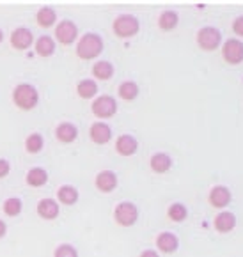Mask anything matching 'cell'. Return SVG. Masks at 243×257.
Segmentation results:
<instances>
[{
  "instance_id": "d6a6232c",
  "label": "cell",
  "mask_w": 243,
  "mask_h": 257,
  "mask_svg": "<svg viewBox=\"0 0 243 257\" xmlns=\"http://www.w3.org/2000/svg\"><path fill=\"white\" fill-rule=\"evenodd\" d=\"M141 257H160V255L155 252V250H151V248H149V250H144V252L141 253Z\"/></svg>"
},
{
  "instance_id": "3957f363",
  "label": "cell",
  "mask_w": 243,
  "mask_h": 257,
  "mask_svg": "<svg viewBox=\"0 0 243 257\" xmlns=\"http://www.w3.org/2000/svg\"><path fill=\"white\" fill-rule=\"evenodd\" d=\"M114 34L121 39H128L133 38L137 34L139 29H141V23L133 15H121L114 20Z\"/></svg>"
},
{
  "instance_id": "8992f818",
  "label": "cell",
  "mask_w": 243,
  "mask_h": 257,
  "mask_svg": "<svg viewBox=\"0 0 243 257\" xmlns=\"http://www.w3.org/2000/svg\"><path fill=\"white\" fill-rule=\"evenodd\" d=\"M91 110L94 113L96 117L99 119H108L112 117L115 112H117V101H115L112 96L108 94H103L99 98H96L91 105Z\"/></svg>"
},
{
  "instance_id": "9a60e30c",
  "label": "cell",
  "mask_w": 243,
  "mask_h": 257,
  "mask_svg": "<svg viewBox=\"0 0 243 257\" xmlns=\"http://www.w3.org/2000/svg\"><path fill=\"white\" fill-rule=\"evenodd\" d=\"M55 137H57L59 142L62 144H71L75 142L76 137H78V128L71 122H61V124L55 128Z\"/></svg>"
},
{
  "instance_id": "7402d4cb",
  "label": "cell",
  "mask_w": 243,
  "mask_h": 257,
  "mask_svg": "<svg viewBox=\"0 0 243 257\" xmlns=\"http://www.w3.org/2000/svg\"><path fill=\"white\" fill-rule=\"evenodd\" d=\"M57 199H59V202H62V204L73 206L78 202V190L71 185H62L57 192Z\"/></svg>"
},
{
  "instance_id": "83f0119b",
  "label": "cell",
  "mask_w": 243,
  "mask_h": 257,
  "mask_svg": "<svg viewBox=\"0 0 243 257\" xmlns=\"http://www.w3.org/2000/svg\"><path fill=\"white\" fill-rule=\"evenodd\" d=\"M23 209V202L18 197H9L4 202V213L8 216H18Z\"/></svg>"
},
{
  "instance_id": "484cf974",
  "label": "cell",
  "mask_w": 243,
  "mask_h": 257,
  "mask_svg": "<svg viewBox=\"0 0 243 257\" xmlns=\"http://www.w3.org/2000/svg\"><path fill=\"white\" fill-rule=\"evenodd\" d=\"M117 91H119V96H121L125 101H133V99L139 96L141 89H139V85L135 82H123Z\"/></svg>"
},
{
  "instance_id": "836d02e7",
  "label": "cell",
  "mask_w": 243,
  "mask_h": 257,
  "mask_svg": "<svg viewBox=\"0 0 243 257\" xmlns=\"http://www.w3.org/2000/svg\"><path fill=\"white\" fill-rule=\"evenodd\" d=\"M6 232H8V225H6L4 220H0V238H4Z\"/></svg>"
},
{
  "instance_id": "30bf717a",
  "label": "cell",
  "mask_w": 243,
  "mask_h": 257,
  "mask_svg": "<svg viewBox=\"0 0 243 257\" xmlns=\"http://www.w3.org/2000/svg\"><path fill=\"white\" fill-rule=\"evenodd\" d=\"M96 188L103 193H110L117 188V176L112 170H101L94 179Z\"/></svg>"
},
{
  "instance_id": "1f68e13d",
  "label": "cell",
  "mask_w": 243,
  "mask_h": 257,
  "mask_svg": "<svg viewBox=\"0 0 243 257\" xmlns=\"http://www.w3.org/2000/svg\"><path fill=\"white\" fill-rule=\"evenodd\" d=\"M232 31H234V34H238L243 38V16H239V18L234 20V23H232Z\"/></svg>"
},
{
  "instance_id": "2e32d148",
  "label": "cell",
  "mask_w": 243,
  "mask_h": 257,
  "mask_svg": "<svg viewBox=\"0 0 243 257\" xmlns=\"http://www.w3.org/2000/svg\"><path fill=\"white\" fill-rule=\"evenodd\" d=\"M156 246H158L160 252L172 253L178 250L179 239H178V236L172 234V232H162V234H158V238H156Z\"/></svg>"
},
{
  "instance_id": "f546056e",
  "label": "cell",
  "mask_w": 243,
  "mask_h": 257,
  "mask_svg": "<svg viewBox=\"0 0 243 257\" xmlns=\"http://www.w3.org/2000/svg\"><path fill=\"white\" fill-rule=\"evenodd\" d=\"M53 257H78V250L73 245H69V243H62V245H59L55 248Z\"/></svg>"
},
{
  "instance_id": "9c48e42d",
  "label": "cell",
  "mask_w": 243,
  "mask_h": 257,
  "mask_svg": "<svg viewBox=\"0 0 243 257\" xmlns=\"http://www.w3.org/2000/svg\"><path fill=\"white\" fill-rule=\"evenodd\" d=\"M34 43V34L27 27H18L11 34V46L16 50H27Z\"/></svg>"
},
{
  "instance_id": "cb8c5ba5",
  "label": "cell",
  "mask_w": 243,
  "mask_h": 257,
  "mask_svg": "<svg viewBox=\"0 0 243 257\" xmlns=\"http://www.w3.org/2000/svg\"><path fill=\"white\" fill-rule=\"evenodd\" d=\"M92 75L98 80H108L112 75H114V66L108 61H98L94 66H92Z\"/></svg>"
},
{
  "instance_id": "6da1fadb",
  "label": "cell",
  "mask_w": 243,
  "mask_h": 257,
  "mask_svg": "<svg viewBox=\"0 0 243 257\" xmlns=\"http://www.w3.org/2000/svg\"><path fill=\"white\" fill-rule=\"evenodd\" d=\"M13 101L18 108L22 110H32L39 103V92L31 83H20L13 91Z\"/></svg>"
},
{
  "instance_id": "e575fe53",
  "label": "cell",
  "mask_w": 243,
  "mask_h": 257,
  "mask_svg": "<svg viewBox=\"0 0 243 257\" xmlns=\"http://www.w3.org/2000/svg\"><path fill=\"white\" fill-rule=\"evenodd\" d=\"M2 39H4V32L0 31V43H2Z\"/></svg>"
},
{
  "instance_id": "4dcf8cb0",
  "label": "cell",
  "mask_w": 243,
  "mask_h": 257,
  "mask_svg": "<svg viewBox=\"0 0 243 257\" xmlns=\"http://www.w3.org/2000/svg\"><path fill=\"white\" fill-rule=\"evenodd\" d=\"M9 170H11V165H9L8 160L0 158V179H4L6 176L9 174Z\"/></svg>"
},
{
  "instance_id": "5b68a950",
  "label": "cell",
  "mask_w": 243,
  "mask_h": 257,
  "mask_svg": "<svg viewBox=\"0 0 243 257\" xmlns=\"http://www.w3.org/2000/svg\"><path fill=\"white\" fill-rule=\"evenodd\" d=\"M197 43L202 50H206V52L217 50L222 43L220 31L215 29V27H202L201 31L197 32Z\"/></svg>"
},
{
  "instance_id": "277c9868",
  "label": "cell",
  "mask_w": 243,
  "mask_h": 257,
  "mask_svg": "<svg viewBox=\"0 0 243 257\" xmlns=\"http://www.w3.org/2000/svg\"><path fill=\"white\" fill-rule=\"evenodd\" d=\"M114 218L121 227H132L139 220V208L133 202H119L114 209Z\"/></svg>"
},
{
  "instance_id": "f1b7e54d",
  "label": "cell",
  "mask_w": 243,
  "mask_h": 257,
  "mask_svg": "<svg viewBox=\"0 0 243 257\" xmlns=\"http://www.w3.org/2000/svg\"><path fill=\"white\" fill-rule=\"evenodd\" d=\"M167 215L172 222H183V220L186 218V215H188V211H186V208L181 204V202H174V204L169 208Z\"/></svg>"
},
{
  "instance_id": "7a4b0ae2",
  "label": "cell",
  "mask_w": 243,
  "mask_h": 257,
  "mask_svg": "<svg viewBox=\"0 0 243 257\" xmlns=\"http://www.w3.org/2000/svg\"><path fill=\"white\" fill-rule=\"evenodd\" d=\"M101 52H103V39L98 34H92V32L85 34L84 38H80L78 45H76V55L82 61L96 59Z\"/></svg>"
},
{
  "instance_id": "d4e9b609",
  "label": "cell",
  "mask_w": 243,
  "mask_h": 257,
  "mask_svg": "<svg viewBox=\"0 0 243 257\" xmlns=\"http://www.w3.org/2000/svg\"><path fill=\"white\" fill-rule=\"evenodd\" d=\"M178 22H179L178 13L164 11L158 18V27L162 29V31H172V29H176V27H178Z\"/></svg>"
},
{
  "instance_id": "5bb4252c",
  "label": "cell",
  "mask_w": 243,
  "mask_h": 257,
  "mask_svg": "<svg viewBox=\"0 0 243 257\" xmlns=\"http://www.w3.org/2000/svg\"><path fill=\"white\" fill-rule=\"evenodd\" d=\"M231 202V192L225 186L218 185L209 192V204L213 208H225Z\"/></svg>"
},
{
  "instance_id": "4316f807",
  "label": "cell",
  "mask_w": 243,
  "mask_h": 257,
  "mask_svg": "<svg viewBox=\"0 0 243 257\" xmlns=\"http://www.w3.org/2000/svg\"><path fill=\"white\" fill-rule=\"evenodd\" d=\"M43 146H45V140H43V137L39 135V133H32V135L27 137V140H25L27 153H31V155H38V153L43 149Z\"/></svg>"
},
{
  "instance_id": "e0dca14e",
  "label": "cell",
  "mask_w": 243,
  "mask_h": 257,
  "mask_svg": "<svg viewBox=\"0 0 243 257\" xmlns=\"http://www.w3.org/2000/svg\"><path fill=\"white\" fill-rule=\"evenodd\" d=\"M149 165H151L153 172H156V174H164V172H167V170L172 167V158L169 155H165V153H156V155L151 156Z\"/></svg>"
},
{
  "instance_id": "603a6c76",
  "label": "cell",
  "mask_w": 243,
  "mask_h": 257,
  "mask_svg": "<svg viewBox=\"0 0 243 257\" xmlns=\"http://www.w3.org/2000/svg\"><path fill=\"white\" fill-rule=\"evenodd\" d=\"M36 22L43 29H48V27H52L53 23L57 22V15H55V11L52 8H41L38 11V15H36Z\"/></svg>"
},
{
  "instance_id": "ffe728a7",
  "label": "cell",
  "mask_w": 243,
  "mask_h": 257,
  "mask_svg": "<svg viewBox=\"0 0 243 257\" xmlns=\"http://www.w3.org/2000/svg\"><path fill=\"white\" fill-rule=\"evenodd\" d=\"M76 92L82 99H91L98 94V83H96V80L91 78L80 80L78 85H76Z\"/></svg>"
},
{
  "instance_id": "8fae6325",
  "label": "cell",
  "mask_w": 243,
  "mask_h": 257,
  "mask_svg": "<svg viewBox=\"0 0 243 257\" xmlns=\"http://www.w3.org/2000/svg\"><path fill=\"white\" fill-rule=\"evenodd\" d=\"M89 135H91V140L94 144H106V142H110L112 139V128L106 122H94L89 130Z\"/></svg>"
},
{
  "instance_id": "4fadbf2b",
  "label": "cell",
  "mask_w": 243,
  "mask_h": 257,
  "mask_svg": "<svg viewBox=\"0 0 243 257\" xmlns=\"http://www.w3.org/2000/svg\"><path fill=\"white\" fill-rule=\"evenodd\" d=\"M38 215L41 216L43 220H55L59 216V204L57 201H53V199H41L38 202V208H36Z\"/></svg>"
},
{
  "instance_id": "44dd1931",
  "label": "cell",
  "mask_w": 243,
  "mask_h": 257,
  "mask_svg": "<svg viewBox=\"0 0 243 257\" xmlns=\"http://www.w3.org/2000/svg\"><path fill=\"white\" fill-rule=\"evenodd\" d=\"M34 50L39 57H50L55 52V41L50 36H41V38L36 39Z\"/></svg>"
},
{
  "instance_id": "52a82bcc",
  "label": "cell",
  "mask_w": 243,
  "mask_h": 257,
  "mask_svg": "<svg viewBox=\"0 0 243 257\" xmlns=\"http://www.w3.org/2000/svg\"><path fill=\"white\" fill-rule=\"evenodd\" d=\"M76 38H78V27L71 20H62L57 25V29H55V39L61 45H71Z\"/></svg>"
},
{
  "instance_id": "ac0fdd59",
  "label": "cell",
  "mask_w": 243,
  "mask_h": 257,
  "mask_svg": "<svg viewBox=\"0 0 243 257\" xmlns=\"http://www.w3.org/2000/svg\"><path fill=\"white\" fill-rule=\"evenodd\" d=\"M236 227V216L229 211H222L215 218V229L218 232H231Z\"/></svg>"
},
{
  "instance_id": "ba28073f",
  "label": "cell",
  "mask_w": 243,
  "mask_h": 257,
  "mask_svg": "<svg viewBox=\"0 0 243 257\" xmlns=\"http://www.w3.org/2000/svg\"><path fill=\"white\" fill-rule=\"evenodd\" d=\"M222 57L229 64L243 62V43L238 41V39H227L222 46Z\"/></svg>"
},
{
  "instance_id": "d6986e66",
  "label": "cell",
  "mask_w": 243,
  "mask_h": 257,
  "mask_svg": "<svg viewBox=\"0 0 243 257\" xmlns=\"http://www.w3.org/2000/svg\"><path fill=\"white\" fill-rule=\"evenodd\" d=\"M25 181L29 186L39 188V186L46 185V181H48V174H46V170L41 169V167H34V169H31L29 172H27Z\"/></svg>"
},
{
  "instance_id": "7c38bea8",
  "label": "cell",
  "mask_w": 243,
  "mask_h": 257,
  "mask_svg": "<svg viewBox=\"0 0 243 257\" xmlns=\"http://www.w3.org/2000/svg\"><path fill=\"white\" fill-rule=\"evenodd\" d=\"M139 149V142L132 135H121L115 140V151L121 156H133Z\"/></svg>"
}]
</instances>
